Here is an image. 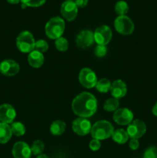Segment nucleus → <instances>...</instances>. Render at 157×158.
Segmentation results:
<instances>
[{"label": "nucleus", "instance_id": "25", "mask_svg": "<svg viewBox=\"0 0 157 158\" xmlns=\"http://www.w3.org/2000/svg\"><path fill=\"white\" fill-rule=\"evenodd\" d=\"M44 143L42 140H35L32 143V147H31V151H32V154L33 155L38 156L42 153V151H44Z\"/></svg>", "mask_w": 157, "mask_h": 158}, {"label": "nucleus", "instance_id": "1", "mask_svg": "<svg viewBox=\"0 0 157 158\" xmlns=\"http://www.w3.org/2000/svg\"><path fill=\"white\" fill-rule=\"evenodd\" d=\"M98 107L97 100L94 95L83 92L77 95L72 102V109L77 116L88 118L95 114Z\"/></svg>", "mask_w": 157, "mask_h": 158}, {"label": "nucleus", "instance_id": "5", "mask_svg": "<svg viewBox=\"0 0 157 158\" xmlns=\"http://www.w3.org/2000/svg\"><path fill=\"white\" fill-rule=\"evenodd\" d=\"M114 27L119 33L127 35L133 32L135 25L129 17L126 15H119L114 21Z\"/></svg>", "mask_w": 157, "mask_h": 158}, {"label": "nucleus", "instance_id": "13", "mask_svg": "<svg viewBox=\"0 0 157 158\" xmlns=\"http://www.w3.org/2000/svg\"><path fill=\"white\" fill-rule=\"evenodd\" d=\"M19 65L13 60H5L0 63V73L6 77H12L19 72Z\"/></svg>", "mask_w": 157, "mask_h": 158}, {"label": "nucleus", "instance_id": "32", "mask_svg": "<svg viewBox=\"0 0 157 158\" xmlns=\"http://www.w3.org/2000/svg\"><path fill=\"white\" fill-rule=\"evenodd\" d=\"M129 148L132 151H135L139 148V142L138 139H131V140L129 141Z\"/></svg>", "mask_w": 157, "mask_h": 158}, {"label": "nucleus", "instance_id": "24", "mask_svg": "<svg viewBox=\"0 0 157 158\" xmlns=\"http://www.w3.org/2000/svg\"><path fill=\"white\" fill-rule=\"evenodd\" d=\"M115 11L118 15H126L129 11V6L126 1H119L117 2L115 6Z\"/></svg>", "mask_w": 157, "mask_h": 158}, {"label": "nucleus", "instance_id": "26", "mask_svg": "<svg viewBox=\"0 0 157 158\" xmlns=\"http://www.w3.org/2000/svg\"><path fill=\"white\" fill-rule=\"evenodd\" d=\"M55 44L57 50L60 51V52H65L69 48L68 40L66 38H64V37H60V38L55 40Z\"/></svg>", "mask_w": 157, "mask_h": 158}, {"label": "nucleus", "instance_id": "28", "mask_svg": "<svg viewBox=\"0 0 157 158\" xmlns=\"http://www.w3.org/2000/svg\"><path fill=\"white\" fill-rule=\"evenodd\" d=\"M22 4L26 5L29 7H39L42 6L46 0H20Z\"/></svg>", "mask_w": 157, "mask_h": 158}, {"label": "nucleus", "instance_id": "7", "mask_svg": "<svg viewBox=\"0 0 157 158\" xmlns=\"http://www.w3.org/2000/svg\"><path fill=\"white\" fill-rule=\"evenodd\" d=\"M127 134L131 139H139L143 137L146 132V125L143 120H133L127 128Z\"/></svg>", "mask_w": 157, "mask_h": 158}, {"label": "nucleus", "instance_id": "36", "mask_svg": "<svg viewBox=\"0 0 157 158\" xmlns=\"http://www.w3.org/2000/svg\"><path fill=\"white\" fill-rule=\"evenodd\" d=\"M37 158H49L47 155H46V154H39V155L37 156Z\"/></svg>", "mask_w": 157, "mask_h": 158}, {"label": "nucleus", "instance_id": "15", "mask_svg": "<svg viewBox=\"0 0 157 158\" xmlns=\"http://www.w3.org/2000/svg\"><path fill=\"white\" fill-rule=\"evenodd\" d=\"M15 117L16 112L13 106L8 103H4L0 106V121L2 123L7 124L13 123Z\"/></svg>", "mask_w": 157, "mask_h": 158}, {"label": "nucleus", "instance_id": "34", "mask_svg": "<svg viewBox=\"0 0 157 158\" xmlns=\"http://www.w3.org/2000/svg\"><path fill=\"white\" fill-rule=\"evenodd\" d=\"M152 114H153L154 116L157 117V103H155V104L154 105L153 107H152Z\"/></svg>", "mask_w": 157, "mask_h": 158}, {"label": "nucleus", "instance_id": "11", "mask_svg": "<svg viewBox=\"0 0 157 158\" xmlns=\"http://www.w3.org/2000/svg\"><path fill=\"white\" fill-rule=\"evenodd\" d=\"M72 127L76 134L79 136H86L91 132L92 124L86 118L79 117L72 122Z\"/></svg>", "mask_w": 157, "mask_h": 158}, {"label": "nucleus", "instance_id": "17", "mask_svg": "<svg viewBox=\"0 0 157 158\" xmlns=\"http://www.w3.org/2000/svg\"><path fill=\"white\" fill-rule=\"evenodd\" d=\"M28 63L33 68L41 67L44 63V56L38 51H32L28 56Z\"/></svg>", "mask_w": 157, "mask_h": 158}, {"label": "nucleus", "instance_id": "33", "mask_svg": "<svg viewBox=\"0 0 157 158\" xmlns=\"http://www.w3.org/2000/svg\"><path fill=\"white\" fill-rule=\"evenodd\" d=\"M89 0H75V3L77 7L83 8L87 6Z\"/></svg>", "mask_w": 157, "mask_h": 158}, {"label": "nucleus", "instance_id": "30", "mask_svg": "<svg viewBox=\"0 0 157 158\" xmlns=\"http://www.w3.org/2000/svg\"><path fill=\"white\" fill-rule=\"evenodd\" d=\"M107 53V48L106 46H103V45H98L95 46V49H94V54L95 56L97 57H101L105 56Z\"/></svg>", "mask_w": 157, "mask_h": 158}, {"label": "nucleus", "instance_id": "12", "mask_svg": "<svg viewBox=\"0 0 157 158\" xmlns=\"http://www.w3.org/2000/svg\"><path fill=\"white\" fill-rule=\"evenodd\" d=\"M61 14L67 21H73L78 15V7L73 1H66L62 4Z\"/></svg>", "mask_w": 157, "mask_h": 158}, {"label": "nucleus", "instance_id": "2", "mask_svg": "<svg viewBox=\"0 0 157 158\" xmlns=\"http://www.w3.org/2000/svg\"><path fill=\"white\" fill-rule=\"evenodd\" d=\"M114 127L107 120H99L94 123L91 129V135L93 139L102 140L112 137Z\"/></svg>", "mask_w": 157, "mask_h": 158}, {"label": "nucleus", "instance_id": "22", "mask_svg": "<svg viewBox=\"0 0 157 158\" xmlns=\"http://www.w3.org/2000/svg\"><path fill=\"white\" fill-rule=\"evenodd\" d=\"M111 86H112L111 82L108 79L103 78L98 80L95 85V88L100 93H107L110 90Z\"/></svg>", "mask_w": 157, "mask_h": 158}, {"label": "nucleus", "instance_id": "4", "mask_svg": "<svg viewBox=\"0 0 157 158\" xmlns=\"http://www.w3.org/2000/svg\"><path fill=\"white\" fill-rule=\"evenodd\" d=\"M35 39L29 31L22 32L16 39V46L22 52L29 53L35 49Z\"/></svg>", "mask_w": 157, "mask_h": 158}, {"label": "nucleus", "instance_id": "16", "mask_svg": "<svg viewBox=\"0 0 157 158\" xmlns=\"http://www.w3.org/2000/svg\"><path fill=\"white\" fill-rule=\"evenodd\" d=\"M110 92L112 97L115 99H120L125 97L127 93V86L125 82L121 80H115L112 83L110 88Z\"/></svg>", "mask_w": 157, "mask_h": 158}, {"label": "nucleus", "instance_id": "6", "mask_svg": "<svg viewBox=\"0 0 157 158\" xmlns=\"http://www.w3.org/2000/svg\"><path fill=\"white\" fill-rule=\"evenodd\" d=\"M78 80L83 86L87 89L95 87L97 82V77L95 73L89 68H83L78 74Z\"/></svg>", "mask_w": 157, "mask_h": 158}, {"label": "nucleus", "instance_id": "20", "mask_svg": "<svg viewBox=\"0 0 157 158\" xmlns=\"http://www.w3.org/2000/svg\"><path fill=\"white\" fill-rule=\"evenodd\" d=\"M129 135L127 131L123 129H117L113 131L112 134V138L113 141L119 144H123L126 143L129 140Z\"/></svg>", "mask_w": 157, "mask_h": 158}, {"label": "nucleus", "instance_id": "37", "mask_svg": "<svg viewBox=\"0 0 157 158\" xmlns=\"http://www.w3.org/2000/svg\"><path fill=\"white\" fill-rule=\"evenodd\" d=\"M66 1H73V0H66Z\"/></svg>", "mask_w": 157, "mask_h": 158}, {"label": "nucleus", "instance_id": "8", "mask_svg": "<svg viewBox=\"0 0 157 158\" xmlns=\"http://www.w3.org/2000/svg\"><path fill=\"white\" fill-rule=\"evenodd\" d=\"M94 33V40L98 45L106 46L110 42L112 32L108 26H101L97 28Z\"/></svg>", "mask_w": 157, "mask_h": 158}, {"label": "nucleus", "instance_id": "14", "mask_svg": "<svg viewBox=\"0 0 157 158\" xmlns=\"http://www.w3.org/2000/svg\"><path fill=\"white\" fill-rule=\"evenodd\" d=\"M12 154L14 158H30L32 154L30 147L23 141L16 142L13 145Z\"/></svg>", "mask_w": 157, "mask_h": 158}, {"label": "nucleus", "instance_id": "35", "mask_svg": "<svg viewBox=\"0 0 157 158\" xmlns=\"http://www.w3.org/2000/svg\"><path fill=\"white\" fill-rule=\"evenodd\" d=\"M10 4H18L20 2V0H6Z\"/></svg>", "mask_w": 157, "mask_h": 158}, {"label": "nucleus", "instance_id": "18", "mask_svg": "<svg viewBox=\"0 0 157 158\" xmlns=\"http://www.w3.org/2000/svg\"><path fill=\"white\" fill-rule=\"evenodd\" d=\"M12 135L11 127L5 123H0V143H6Z\"/></svg>", "mask_w": 157, "mask_h": 158}, {"label": "nucleus", "instance_id": "21", "mask_svg": "<svg viewBox=\"0 0 157 158\" xmlns=\"http://www.w3.org/2000/svg\"><path fill=\"white\" fill-rule=\"evenodd\" d=\"M119 106V101L118 99L115 98H109L105 102L103 105V108L105 110L108 112H115L116 110H118Z\"/></svg>", "mask_w": 157, "mask_h": 158}, {"label": "nucleus", "instance_id": "10", "mask_svg": "<svg viewBox=\"0 0 157 158\" xmlns=\"http://www.w3.org/2000/svg\"><path fill=\"white\" fill-rule=\"evenodd\" d=\"M133 114L128 108H120L114 112L113 120L117 124L129 125L133 120Z\"/></svg>", "mask_w": 157, "mask_h": 158}, {"label": "nucleus", "instance_id": "3", "mask_svg": "<svg viewBox=\"0 0 157 158\" xmlns=\"http://www.w3.org/2000/svg\"><path fill=\"white\" fill-rule=\"evenodd\" d=\"M65 21L58 16L53 17L47 22L45 27L46 34L51 40H57L62 37L65 31Z\"/></svg>", "mask_w": 157, "mask_h": 158}, {"label": "nucleus", "instance_id": "31", "mask_svg": "<svg viewBox=\"0 0 157 158\" xmlns=\"http://www.w3.org/2000/svg\"><path fill=\"white\" fill-rule=\"evenodd\" d=\"M89 148H90V150H92V151H99V150L100 149V148H101L100 140H96V139H93V140H92L89 142Z\"/></svg>", "mask_w": 157, "mask_h": 158}, {"label": "nucleus", "instance_id": "29", "mask_svg": "<svg viewBox=\"0 0 157 158\" xmlns=\"http://www.w3.org/2000/svg\"><path fill=\"white\" fill-rule=\"evenodd\" d=\"M143 158H157V148L156 147H149L145 151Z\"/></svg>", "mask_w": 157, "mask_h": 158}, {"label": "nucleus", "instance_id": "23", "mask_svg": "<svg viewBox=\"0 0 157 158\" xmlns=\"http://www.w3.org/2000/svg\"><path fill=\"white\" fill-rule=\"evenodd\" d=\"M11 130L12 134L17 137L23 136L26 133V127L21 122H13L11 125Z\"/></svg>", "mask_w": 157, "mask_h": 158}, {"label": "nucleus", "instance_id": "27", "mask_svg": "<svg viewBox=\"0 0 157 158\" xmlns=\"http://www.w3.org/2000/svg\"><path fill=\"white\" fill-rule=\"evenodd\" d=\"M49 49V44H48L47 42L44 40H37L35 42V49L34 50L38 51L40 52H45Z\"/></svg>", "mask_w": 157, "mask_h": 158}, {"label": "nucleus", "instance_id": "19", "mask_svg": "<svg viewBox=\"0 0 157 158\" xmlns=\"http://www.w3.org/2000/svg\"><path fill=\"white\" fill-rule=\"evenodd\" d=\"M66 129V124L64 121L60 120L52 122L50 126V132L54 136H60L64 134Z\"/></svg>", "mask_w": 157, "mask_h": 158}, {"label": "nucleus", "instance_id": "9", "mask_svg": "<svg viewBox=\"0 0 157 158\" xmlns=\"http://www.w3.org/2000/svg\"><path fill=\"white\" fill-rule=\"evenodd\" d=\"M94 33L89 29H84L78 32L75 38V43L77 46L81 49H87L93 44Z\"/></svg>", "mask_w": 157, "mask_h": 158}]
</instances>
